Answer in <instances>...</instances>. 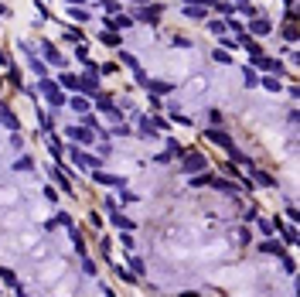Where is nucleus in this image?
Listing matches in <instances>:
<instances>
[{"instance_id": "obj_1", "label": "nucleus", "mask_w": 300, "mask_h": 297, "mask_svg": "<svg viewBox=\"0 0 300 297\" xmlns=\"http://www.w3.org/2000/svg\"><path fill=\"white\" fill-rule=\"evenodd\" d=\"M35 92H41V96H45L48 99V106H51V110H62V106L69 103V96H65V89H62V86H58L55 79H38V89Z\"/></svg>"}, {"instance_id": "obj_2", "label": "nucleus", "mask_w": 300, "mask_h": 297, "mask_svg": "<svg viewBox=\"0 0 300 297\" xmlns=\"http://www.w3.org/2000/svg\"><path fill=\"white\" fill-rule=\"evenodd\" d=\"M65 154H72V160H75V168H79V171H96V168H103V160L93 157V154H85V147H79V144L65 147Z\"/></svg>"}, {"instance_id": "obj_3", "label": "nucleus", "mask_w": 300, "mask_h": 297, "mask_svg": "<svg viewBox=\"0 0 300 297\" xmlns=\"http://www.w3.org/2000/svg\"><path fill=\"white\" fill-rule=\"evenodd\" d=\"M65 137L72 144H79V147H89V144H96V130L85 123H72V126H65Z\"/></svg>"}, {"instance_id": "obj_4", "label": "nucleus", "mask_w": 300, "mask_h": 297, "mask_svg": "<svg viewBox=\"0 0 300 297\" xmlns=\"http://www.w3.org/2000/svg\"><path fill=\"white\" fill-rule=\"evenodd\" d=\"M249 65L269 72V75H283V72H287L283 65H280V58H269V55H263V51H259V55H249Z\"/></svg>"}, {"instance_id": "obj_5", "label": "nucleus", "mask_w": 300, "mask_h": 297, "mask_svg": "<svg viewBox=\"0 0 300 297\" xmlns=\"http://www.w3.org/2000/svg\"><path fill=\"white\" fill-rule=\"evenodd\" d=\"M93 99H96V110H99V113H106L109 120H113V123H119V120H123V110H119V106H116L113 99H109V96H103V92H96Z\"/></svg>"}, {"instance_id": "obj_6", "label": "nucleus", "mask_w": 300, "mask_h": 297, "mask_svg": "<svg viewBox=\"0 0 300 297\" xmlns=\"http://www.w3.org/2000/svg\"><path fill=\"white\" fill-rule=\"evenodd\" d=\"M133 21H143V24H157L161 21V7L157 4H137V11L130 14Z\"/></svg>"}, {"instance_id": "obj_7", "label": "nucleus", "mask_w": 300, "mask_h": 297, "mask_svg": "<svg viewBox=\"0 0 300 297\" xmlns=\"http://www.w3.org/2000/svg\"><path fill=\"white\" fill-rule=\"evenodd\" d=\"M188 21H205L208 17V0H185V11H181Z\"/></svg>"}, {"instance_id": "obj_8", "label": "nucleus", "mask_w": 300, "mask_h": 297, "mask_svg": "<svg viewBox=\"0 0 300 297\" xmlns=\"http://www.w3.org/2000/svg\"><path fill=\"white\" fill-rule=\"evenodd\" d=\"M205 137L212 140L215 147H222V150H225V154H229V150L235 147V140H232L229 133H225V130H219V126H212V130H205Z\"/></svg>"}, {"instance_id": "obj_9", "label": "nucleus", "mask_w": 300, "mask_h": 297, "mask_svg": "<svg viewBox=\"0 0 300 297\" xmlns=\"http://www.w3.org/2000/svg\"><path fill=\"white\" fill-rule=\"evenodd\" d=\"M106 215H109V222H113L119 232H133V229H137V222H133V219H127L119 208H106Z\"/></svg>"}, {"instance_id": "obj_10", "label": "nucleus", "mask_w": 300, "mask_h": 297, "mask_svg": "<svg viewBox=\"0 0 300 297\" xmlns=\"http://www.w3.org/2000/svg\"><path fill=\"white\" fill-rule=\"evenodd\" d=\"M93 181H99V184H109V188H127V178H119V174H109V171H103V168H96V178Z\"/></svg>"}, {"instance_id": "obj_11", "label": "nucleus", "mask_w": 300, "mask_h": 297, "mask_svg": "<svg viewBox=\"0 0 300 297\" xmlns=\"http://www.w3.org/2000/svg\"><path fill=\"white\" fill-rule=\"evenodd\" d=\"M119 58H123V62H127V65H130V69H133V79H137L140 86H147V82H150V75H147V72H143V65H140L137 58L130 55V51H123V55H119Z\"/></svg>"}, {"instance_id": "obj_12", "label": "nucleus", "mask_w": 300, "mask_h": 297, "mask_svg": "<svg viewBox=\"0 0 300 297\" xmlns=\"http://www.w3.org/2000/svg\"><path fill=\"white\" fill-rule=\"evenodd\" d=\"M133 123H137V133L143 140H154V137H157V130H154V123H150V116L137 113V116H133Z\"/></svg>"}, {"instance_id": "obj_13", "label": "nucleus", "mask_w": 300, "mask_h": 297, "mask_svg": "<svg viewBox=\"0 0 300 297\" xmlns=\"http://www.w3.org/2000/svg\"><path fill=\"white\" fill-rule=\"evenodd\" d=\"M0 123L7 126L11 133H17V130H21V120L14 116V110H11V106H7V103H0Z\"/></svg>"}, {"instance_id": "obj_14", "label": "nucleus", "mask_w": 300, "mask_h": 297, "mask_svg": "<svg viewBox=\"0 0 300 297\" xmlns=\"http://www.w3.org/2000/svg\"><path fill=\"white\" fill-rule=\"evenodd\" d=\"M259 253H266V256H277V260H280V256H283L287 250H283V242H280V239H273V236H266V239L259 242Z\"/></svg>"}, {"instance_id": "obj_15", "label": "nucleus", "mask_w": 300, "mask_h": 297, "mask_svg": "<svg viewBox=\"0 0 300 297\" xmlns=\"http://www.w3.org/2000/svg\"><path fill=\"white\" fill-rule=\"evenodd\" d=\"M143 89L150 92V99H161V96H171L174 86H171V82H154V79H150L147 86H143Z\"/></svg>"}, {"instance_id": "obj_16", "label": "nucleus", "mask_w": 300, "mask_h": 297, "mask_svg": "<svg viewBox=\"0 0 300 297\" xmlns=\"http://www.w3.org/2000/svg\"><path fill=\"white\" fill-rule=\"evenodd\" d=\"M21 48H24V51H27V69L35 72L38 79H45V75H48V65H45V62H41V58H38V55H31V48H27V45H21Z\"/></svg>"}, {"instance_id": "obj_17", "label": "nucleus", "mask_w": 300, "mask_h": 297, "mask_svg": "<svg viewBox=\"0 0 300 297\" xmlns=\"http://www.w3.org/2000/svg\"><path fill=\"white\" fill-rule=\"evenodd\" d=\"M79 92L96 96V92H99V72H85V79H79Z\"/></svg>"}, {"instance_id": "obj_18", "label": "nucleus", "mask_w": 300, "mask_h": 297, "mask_svg": "<svg viewBox=\"0 0 300 297\" xmlns=\"http://www.w3.org/2000/svg\"><path fill=\"white\" fill-rule=\"evenodd\" d=\"M48 178H51V181L58 184V188H62V192L69 195L72 192V184H69V178H65V171H62V168H58V164H51V168H48Z\"/></svg>"}, {"instance_id": "obj_19", "label": "nucleus", "mask_w": 300, "mask_h": 297, "mask_svg": "<svg viewBox=\"0 0 300 297\" xmlns=\"http://www.w3.org/2000/svg\"><path fill=\"white\" fill-rule=\"evenodd\" d=\"M269 31H273V21H266V17H253V21H249V35L263 38V35H269Z\"/></svg>"}, {"instance_id": "obj_20", "label": "nucleus", "mask_w": 300, "mask_h": 297, "mask_svg": "<svg viewBox=\"0 0 300 297\" xmlns=\"http://www.w3.org/2000/svg\"><path fill=\"white\" fill-rule=\"evenodd\" d=\"M45 62L48 65H55V69H65V55H62L55 45H48V41H45Z\"/></svg>"}, {"instance_id": "obj_21", "label": "nucleus", "mask_w": 300, "mask_h": 297, "mask_svg": "<svg viewBox=\"0 0 300 297\" xmlns=\"http://www.w3.org/2000/svg\"><path fill=\"white\" fill-rule=\"evenodd\" d=\"M0 280H4V284L11 287L14 294H24V287H21V280H17V274H14V270H7V266H0Z\"/></svg>"}, {"instance_id": "obj_22", "label": "nucleus", "mask_w": 300, "mask_h": 297, "mask_svg": "<svg viewBox=\"0 0 300 297\" xmlns=\"http://www.w3.org/2000/svg\"><path fill=\"white\" fill-rule=\"evenodd\" d=\"M280 236H283V242H287V246H297V222H290V226H283V222H280V229H277Z\"/></svg>"}, {"instance_id": "obj_23", "label": "nucleus", "mask_w": 300, "mask_h": 297, "mask_svg": "<svg viewBox=\"0 0 300 297\" xmlns=\"http://www.w3.org/2000/svg\"><path fill=\"white\" fill-rule=\"evenodd\" d=\"M99 41H103V45H109V48H119V45H123V35H119V31H113V28H106L103 35H99Z\"/></svg>"}, {"instance_id": "obj_24", "label": "nucleus", "mask_w": 300, "mask_h": 297, "mask_svg": "<svg viewBox=\"0 0 300 297\" xmlns=\"http://www.w3.org/2000/svg\"><path fill=\"white\" fill-rule=\"evenodd\" d=\"M185 171H205V157H201V154H188L185 157Z\"/></svg>"}, {"instance_id": "obj_25", "label": "nucleus", "mask_w": 300, "mask_h": 297, "mask_svg": "<svg viewBox=\"0 0 300 297\" xmlns=\"http://www.w3.org/2000/svg\"><path fill=\"white\" fill-rule=\"evenodd\" d=\"M256 178V184H263V188H277V178H273V174H266V171H259V168H253V171H249Z\"/></svg>"}, {"instance_id": "obj_26", "label": "nucleus", "mask_w": 300, "mask_h": 297, "mask_svg": "<svg viewBox=\"0 0 300 297\" xmlns=\"http://www.w3.org/2000/svg\"><path fill=\"white\" fill-rule=\"evenodd\" d=\"M58 86L69 89V92H79V79H75L72 72H62V75H58Z\"/></svg>"}, {"instance_id": "obj_27", "label": "nucleus", "mask_w": 300, "mask_h": 297, "mask_svg": "<svg viewBox=\"0 0 300 297\" xmlns=\"http://www.w3.org/2000/svg\"><path fill=\"white\" fill-rule=\"evenodd\" d=\"M65 106H72V110H75L79 116L89 113V99H82V96H69V103H65Z\"/></svg>"}, {"instance_id": "obj_28", "label": "nucleus", "mask_w": 300, "mask_h": 297, "mask_svg": "<svg viewBox=\"0 0 300 297\" xmlns=\"http://www.w3.org/2000/svg\"><path fill=\"white\" fill-rule=\"evenodd\" d=\"M259 86H263L266 92H277V96H280V89H283V82H280V75H266V79H259Z\"/></svg>"}, {"instance_id": "obj_29", "label": "nucleus", "mask_w": 300, "mask_h": 297, "mask_svg": "<svg viewBox=\"0 0 300 297\" xmlns=\"http://www.w3.org/2000/svg\"><path fill=\"white\" fill-rule=\"evenodd\" d=\"M130 274H137V277L147 274V263H143V256H140V253H133V256H130Z\"/></svg>"}, {"instance_id": "obj_30", "label": "nucleus", "mask_w": 300, "mask_h": 297, "mask_svg": "<svg viewBox=\"0 0 300 297\" xmlns=\"http://www.w3.org/2000/svg\"><path fill=\"white\" fill-rule=\"evenodd\" d=\"M208 7H212L215 14H225V17H232V14H235V4H225V0H212Z\"/></svg>"}, {"instance_id": "obj_31", "label": "nucleus", "mask_w": 300, "mask_h": 297, "mask_svg": "<svg viewBox=\"0 0 300 297\" xmlns=\"http://www.w3.org/2000/svg\"><path fill=\"white\" fill-rule=\"evenodd\" d=\"M69 17H72V21H82V24H85V21H89V17H93V14L85 11L82 4H72V7H69Z\"/></svg>"}, {"instance_id": "obj_32", "label": "nucleus", "mask_w": 300, "mask_h": 297, "mask_svg": "<svg viewBox=\"0 0 300 297\" xmlns=\"http://www.w3.org/2000/svg\"><path fill=\"white\" fill-rule=\"evenodd\" d=\"M14 171H35V157H27V154H21V157L14 160Z\"/></svg>"}, {"instance_id": "obj_33", "label": "nucleus", "mask_w": 300, "mask_h": 297, "mask_svg": "<svg viewBox=\"0 0 300 297\" xmlns=\"http://www.w3.org/2000/svg\"><path fill=\"white\" fill-rule=\"evenodd\" d=\"M48 150H51V157L62 160V154H65V144H62L58 137H48Z\"/></svg>"}, {"instance_id": "obj_34", "label": "nucleus", "mask_w": 300, "mask_h": 297, "mask_svg": "<svg viewBox=\"0 0 300 297\" xmlns=\"http://www.w3.org/2000/svg\"><path fill=\"white\" fill-rule=\"evenodd\" d=\"M55 226H65V229H72V215H69V212H58V215L51 219V222H48V229H55Z\"/></svg>"}, {"instance_id": "obj_35", "label": "nucleus", "mask_w": 300, "mask_h": 297, "mask_svg": "<svg viewBox=\"0 0 300 297\" xmlns=\"http://www.w3.org/2000/svg\"><path fill=\"white\" fill-rule=\"evenodd\" d=\"M243 82L249 86V89H253V86H259V75H256L253 65H246V69H243Z\"/></svg>"}, {"instance_id": "obj_36", "label": "nucleus", "mask_w": 300, "mask_h": 297, "mask_svg": "<svg viewBox=\"0 0 300 297\" xmlns=\"http://www.w3.org/2000/svg\"><path fill=\"white\" fill-rule=\"evenodd\" d=\"M208 178H212L208 171H198L195 178H188V184H191V188H205V184H208Z\"/></svg>"}, {"instance_id": "obj_37", "label": "nucleus", "mask_w": 300, "mask_h": 297, "mask_svg": "<svg viewBox=\"0 0 300 297\" xmlns=\"http://www.w3.org/2000/svg\"><path fill=\"white\" fill-rule=\"evenodd\" d=\"M208 31H212V35H229V24H225V21H208Z\"/></svg>"}, {"instance_id": "obj_38", "label": "nucleus", "mask_w": 300, "mask_h": 297, "mask_svg": "<svg viewBox=\"0 0 300 297\" xmlns=\"http://www.w3.org/2000/svg\"><path fill=\"white\" fill-rule=\"evenodd\" d=\"M235 11H239V14H246V17H256V7L249 4V0H235Z\"/></svg>"}, {"instance_id": "obj_39", "label": "nucleus", "mask_w": 300, "mask_h": 297, "mask_svg": "<svg viewBox=\"0 0 300 297\" xmlns=\"http://www.w3.org/2000/svg\"><path fill=\"white\" fill-rule=\"evenodd\" d=\"M167 154H171V157H185V147H181L174 137H167Z\"/></svg>"}, {"instance_id": "obj_40", "label": "nucleus", "mask_w": 300, "mask_h": 297, "mask_svg": "<svg viewBox=\"0 0 300 297\" xmlns=\"http://www.w3.org/2000/svg\"><path fill=\"white\" fill-rule=\"evenodd\" d=\"M79 260H82V274H85V277H96V263L89 260V253H85V256H79Z\"/></svg>"}, {"instance_id": "obj_41", "label": "nucleus", "mask_w": 300, "mask_h": 297, "mask_svg": "<svg viewBox=\"0 0 300 297\" xmlns=\"http://www.w3.org/2000/svg\"><path fill=\"white\" fill-rule=\"evenodd\" d=\"M113 274L119 277V280H127V284H137V274H130V270H123V266H113Z\"/></svg>"}, {"instance_id": "obj_42", "label": "nucleus", "mask_w": 300, "mask_h": 297, "mask_svg": "<svg viewBox=\"0 0 300 297\" xmlns=\"http://www.w3.org/2000/svg\"><path fill=\"white\" fill-rule=\"evenodd\" d=\"M212 58H215L219 65H232V55H229V51H222V48H215V51H212Z\"/></svg>"}, {"instance_id": "obj_43", "label": "nucleus", "mask_w": 300, "mask_h": 297, "mask_svg": "<svg viewBox=\"0 0 300 297\" xmlns=\"http://www.w3.org/2000/svg\"><path fill=\"white\" fill-rule=\"evenodd\" d=\"M208 184H212V188H219V192H235V184H229V181H219V178H208Z\"/></svg>"}, {"instance_id": "obj_44", "label": "nucleus", "mask_w": 300, "mask_h": 297, "mask_svg": "<svg viewBox=\"0 0 300 297\" xmlns=\"http://www.w3.org/2000/svg\"><path fill=\"white\" fill-rule=\"evenodd\" d=\"M280 260H283V270H287V274H297V263H293V256H290V253H283Z\"/></svg>"}, {"instance_id": "obj_45", "label": "nucleus", "mask_w": 300, "mask_h": 297, "mask_svg": "<svg viewBox=\"0 0 300 297\" xmlns=\"http://www.w3.org/2000/svg\"><path fill=\"white\" fill-rule=\"evenodd\" d=\"M256 222H259V232H263V236H273V232H277V229H273V222H266V219L256 215Z\"/></svg>"}, {"instance_id": "obj_46", "label": "nucleus", "mask_w": 300, "mask_h": 297, "mask_svg": "<svg viewBox=\"0 0 300 297\" xmlns=\"http://www.w3.org/2000/svg\"><path fill=\"white\" fill-rule=\"evenodd\" d=\"M113 133H116V137H130V133H133V130H130V126L123 123V120H119V123L113 126Z\"/></svg>"}, {"instance_id": "obj_47", "label": "nucleus", "mask_w": 300, "mask_h": 297, "mask_svg": "<svg viewBox=\"0 0 300 297\" xmlns=\"http://www.w3.org/2000/svg\"><path fill=\"white\" fill-rule=\"evenodd\" d=\"M103 11H106V14H119V11H123V7H119L116 0H103Z\"/></svg>"}, {"instance_id": "obj_48", "label": "nucleus", "mask_w": 300, "mask_h": 297, "mask_svg": "<svg viewBox=\"0 0 300 297\" xmlns=\"http://www.w3.org/2000/svg\"><path fill=\"white\" fill-rule=\"evenodd\" d=\"M150 123H154V130H157V133H161V130H167V120H164V116H150Z\"/></svg>"}, {"instance_id": "obj_49", "label": "nucleus", "mask_w": 300, "mask_h": 297, "mask_svg": "<svg viewBox=\"0 0 300 297\" xmlns=\"http://www.w3.org/2000/svg\"><path fill=\"white\" fill-rule=\"evenodd\" d=\"M191 45H195L191 38H174V41H171V48H191Z\"/></svg>"}, {"instance_id": "obj_50", "label": "nucleus", "mask_w": 300, "mask_h": 297, "mask_svg": "<svg viewBox=\"0 0 300 297\" xmlns=\"http://www.w3.org/2000/svg\"><path fill=\"white\" fill-rule=\"evenodd\" d=\"M65 38H72V41H85V35L75 31V28H65Z\"/></svg>"}, {"instance_id": "obj_51", "label": "nucleus", "mask_w": 300, "mask_h": 297, "mask_svg": "<svg viewBox=\"0 0 300 297\" xmlns=\"http://www.w3.org/2000/svg\"><path fill=\"white\" fill-rule=\"evenodd\" d=\"M119 242H123L127 250H133V246H137V242H133V232H123V236H119Z\"/></svg>"}, {"instance_id": "obj_52", "label": "nucleus", "mask_w": 300, "mask_h": 297, "mask_svg": "<svg viewBox=\"0 0 300 297\" xmlns=\"http://www.w3.org/2000/svg\"><path fill=\"white\" fill-rule=\"evenodd\" d=\"M222 48H239V38H229V35H222Z\"/></svg>"}, {"instance_id": "obj_53", "label": "nucleus", "mask_w": 300, "mask_h": 297, "mask_svg": "<svg viewBox=\"0 0 300 297\" xmlns=\"http://www.w3.org/2000/svg\"><path fill=\"white\" fill-rule=\"evenodd\" d=\"M116 72V62H106V65H99V75H113Z\"/></svg>"}, {"instance_id": "obj_54", "label": "nucleus", "mask_w": 300, "mask_h": 297, "mask_svg": "<svg viewBox=\"0 0 300 297\" xmlns=\"http://www.w3.org/2000/svg\"><path fill=\"white\" fill-rule=\"evenodd\" d=\"M75 58H79V62H85V58H89V48L79 45V48H75Z\"/></svg>"}, {"instance_id": "obj_55", "label": "nucleus", "mask_w": 300, "mask_h": 297, "mask_svg": "<svg viewBox=\"0 0 300 297\" xmlns=\"http://www.w3.org/2000/svg\"><path fill=\"white\" fill-rule=\"evenodd\" d=\"M51 126H55V123H51V116L41 113V130H48V133H51Z\"/></svg>"}, {"instance_id": "obj_56", "label": "nucleus", "mask_w": 300, "mask_h": 297, "mask_svg": "<svg viewBox=\"0 0 300 297\" xmlns=\"http://www.w3.org/2000/svg\"><path fill=\"white\" fill-rule=\"evenodd\" d=\"M283 4H287V7H293V0H283Z\"/></svg>"}, {"instance_id": "obj_57", "label": "nucleus", "mask_w": 300, "mask_h": 297, "mask_svg": "<svg viewBox=\"0 0 300 297\" xmlns=\"http://www.w3.org/2000/svg\"><path fill=\"white\" fill-rule=\"evenodd\" d=\"M133 4H150V0H133Z\"/></svg>"}, {"instance_id": "obj_58", "label": "nucleus", "mask_w": 300, "mask_h": 297, "mask_svg": "<svg viewBox=\"0 0 300 297\" xmlns=\"http://www.w3.org/2000/svg\"><path fill=\"white\" fill-rule=\"evenodd\" d=\"M0 86H4V79H0Z\"/></svg>"}, {"instance_id": "obj_59", "label": "nucleus", "mask_w": 300, "mask_h": 297, "mask_svg": "<svg viewBox=\"0 0 300 297\" xmlns=\"http://www.w3.org/2000/svg\"><path fill=\"white\" fill-rule=\"evenodd\" d=\"M208 4H212V0H208Z\"/></svg>"}]
</instances>
